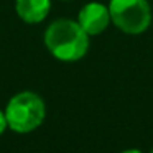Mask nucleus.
I'll return each instance as SVG.
<instances>
[{"mask_svg": "<svg viewBox=\"0 0 153 153\" xmlns=\"http://www.w3.org/2000/svg\"><path fill=\"white\" fill-rule=\"evenodd\" d=\"M17 13L27 23H40L48 17L51 0H17Z\"/></svg>", "mask_w": 153, "mask_h": 153, "instance_id": "nucleus-5", "label": "nucleus"}, {"mask_svg": "<svg viewBox=\"0 0 153 153\" xmlns=\"http://www.w3.org/2000/svg\"><path fill=\"white\" fill-rule=\"evenodd\" d=\"M122 153H143V152H140V150L132 148V150H125V152H122Z\"/></svg>", "mask_w": 153, "mask_h": 153, "instance_id": "nucleus-7", "label": "nucleus"}, {"mask_svg": "<svg viewBox=\"0 0 153 153\" xmlns=\"http://www.w3.org/2000/svg\"><path fill=\"white\" fill-rule=\"evenodd\" d=\"M110 12L109 7L99 4V2H91V4L84 5L79 12V18L77 23L82 27V30L87 35H99L109 27L110 23Z\"/></svg>", "mask_w": 153, "mask_h": 153, "instance_id": "nucleus-4", "label": "nucleus"}, {"mask_svg": "<svg viewBox=\"0 0 153 153\" xmlns=\"http://www.w3.org/2000/svg\"><path fill=\"white\" fill-rule=\"evenodd\" d=\"M110 20L120 31L140 35L152 23V10L146 0H110Z\"/></svg>", "mask_w": 153, "mask_h": 153, "instance_id": "nucleus-3", "label": "nucleus"}, {"mask_svg": "<svg viewBox=\"0 0 153 153\" xmlns=\"http://www.w3.org/2000/svg\"><path fill=\"white\" fill-rule=\"evenodd\" d=\"M45 115L46 109L43 99L30 91L13 96L5 109L8 127L18 133H28L40 127L45 120Z\"/></svg>", "mask_w": 153, "mask_h": 153, "instance_id": "nucleus-2", "label": "nucleus"}, {"mask_svg": "<svg viewBox=\"0 0 153 153\" xmlns=\"http://www.w3.org/2000/svg\"><path fill=\"white\" fill-rule=\"evenodd\" d=\"M48 51L59 61H77L89 50V35L77 22L56 20L45 33Z\"/></svg>", "mask_w": 153, "mask_h": 153, "instance_id": "nucleus-1", "label": "nucleus"}, {"mask_svg": "<svg viewBox=\"0 0 153 153\" xmlns=\"http://www.w3.org/2000/svg\"><path fill=\"white\" fill-rule=\"evenodd\" d=\"M152 153H153V150H152Z\"/></svg>", "mask_w": 153, "mask_h": 153, "instance_id": "nucleus-8", "label": "nucleus"}, {"mask_svg": "<svg viewBox=\"0 0 153 153\" xmlns=\"http://www.w3.org/2000/svg\"><path fill=\"white\" fill-rule=\"evenodd\" d=\"M8 127V123H7V117H5V112H2L0 110V135L5 132V128Z\"/></svg>", "mask_w": 153, "mask_h": 153, "instance_id": "nucleus-6", "label": "nucleus"}]
</instances>
